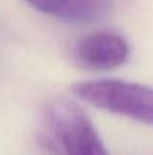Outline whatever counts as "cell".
I'll return each instance as SVG.
<instances>
[{
	"instance_id": "obj_1",
	"label": "cell",
	"mask_w": 153,
	"mask_h": 155,
	"mask_svg": "<svg viewBox=\"0 0 153 155\" xmlns=\"http://www.w3.org/2000/svg\"><path fill=\"white\" fill-rule=\"evenodd\" d=\"M45 143L57 155H108L87 114L68 100L48 105Z\"/></svg>"
},
{
	"instance_id": "obj_2",
	"label": "cell",
	"mask_w": 153,
	"mask_h": 155,
	"mask_svg": "<svg viewBox=\"0 0 153 155\" xmlns=\"http://www.w3.org/2000/svg\"><path fill=\"white\" fill-rule=\"evenodd\" d=\"M72 92L98 108L153 125V89L123 80L77 83Z\"/></svg>"
},
{
	"instance_id": "obj_3",
	"label": "cell",
	"mask_w": 153,
	"mask_h": 155,
	"mask_svg": "<svg viewBox=\"0 0 153 155\" xmlns=\"http://www.w3.org/2000/svg\"><path fill=\"white\" fill-rule=\"evenodd\" d=\"M129 56L128 42L110 32L84 36L75 47V59L89 69H113L123 65Z\"/></svg>"
},
{
	"instance_id": "obj_4",
	"label": "cell",
	"mask_w": 153,
	"mask_h": 155,
	"mask_svg": "<svg viewBox=\"0 0 153 155\" xmlns=\"http://www.w3.org/2000/svg\"><path fill=\"white\" fill-rule=\"evenodd\" d=\"M35 9L72 23H90L107 15L114 0H26Z\"/></svg>"
}]
</instances>
